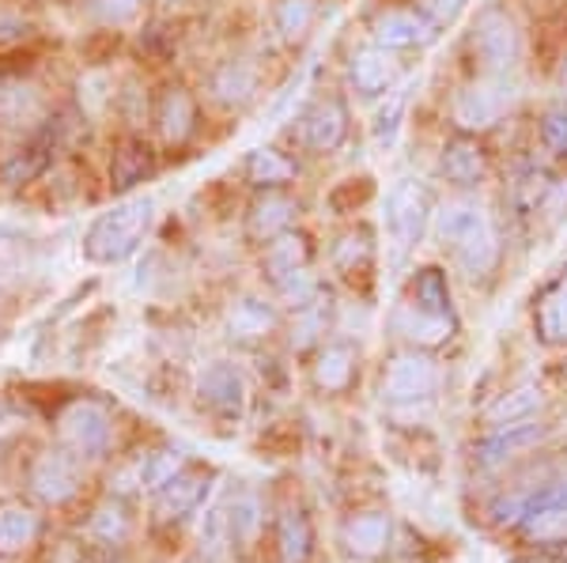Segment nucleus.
I'll use <instances>...</instances> for the list:
<instances>
[{"instance_id":"obj_43","label":"nucleus","mask_w":567,"mask_h":563,"mask_svg":"<svg viewBox=\"0 0 567 563\" xmlns=\"http://www.w3.org/2000/svg\"><path fill=\"white\" fill-rule=\"evenodd\" d=\"M231 544V522H227V511H208L205 525H200V549H205L208 560H219Z\"/></svg>"},{"instance_id":"obj_5","label":"nucleus","mask_w":567,"mask_h":563,"mask_svg":"<svg viewBox=\"0 0 567 563\" xmlns=\"http://www.w3.org/2000/svg\"><path fill=\"white\" fill-rule=\"evenodd\" d=\"M110 439H114V420H110L106 405L80 397V402H72L58 413V442L69 453H76L80 461L106 458Z\"/></svg>"},{"instance_id":"obj_38","label":"nucleus","mask_w":567,"mask_h":563,"mask_svg":"<svg viewBox=\"0 0 567 563\" xmlns=\"http://www.w3.org/2000/svg\"><path fill=\"white\" fill-rule=\"evenodd\" d=\"M182 469H186V458H182L178 450H155V453H144L141 461V484L148 488V492H159L163 484H171Z\"/></svg>"},{"instance_id":"obj_45","label":"nucleus","mask_w":567,"mask_h":563,"mask_svg":"<svg viewBox=\"0 0 567 563\" xmlns=\"http://www.w3.org/2000/svg\"><path fill=\"white\" fill-rule=\"evenodd\" d=\"M401 111H405V95H393L390 98V106H382L379 117H374V140L379 144H390L393 140V133H398V117Z\"/></svg>"},{"instance_id":"obj_44","label":"nucleus","mask_w":567,"mask_h":563,"mask_svg":"<svg viewBox=\"0 0 567 563\" xmlns=\"http://www.w3.org/2000/svg\"><path fill=\"white\" fill-rule=\"evenodd\" d=\"M148 4V0H95L99 8V20L110 23V27H122L141 15V8Z\"/></svg>"},{"instance_id":"obj_3","label":"nucleus","mask_w":567,"mask_h":563,"mask_svg":"<svg viewBox=\"0 0 567 563\" xmlns=\"http://www.w3.org/2000/svg\"><path fill=\"white\" fill-rule=\"evenodd\" d=\"M435 201L427 194L424 181L416 178H398L386 189V201H382V223H386V239L393 247V258H405L424 242L427 227H432Z\"/></svg>"},{"instance_id":"obj_41","label":"nucleus","mask_w":567,"mask_h":563,"mask_svg":"<svg viewBox=\"0 0 567 563\" xmlns=\"http://www.w3.org/2000/svg\"><path fill=\"white\" fill-rule=\"evenodd\" d=\"M272 292H277V295L284 299V303L291 306V311H299V306L315 303V299L322 295L326 288H322V280H318L315 272H310V269H303V272H296V277L280 280V284L272 288Z\"/></svg>"},{"instance_id":"obj_11","label":"nucleus","mask_w":567,"mask_h":563,"mask_svg":"<svg viewBox=\"0 0 567 563\" xmlns=\"http://www.w3.org/2000/svg\"><path fill=\"white\" fill-rule=\"evenodd\" d=\"M439 39V27L424 8H379L371 15V42L390 53H413Z\"/></svg>"},{"instance_id":"obj_7","label":"nucleus","mask_w":567,"mask_h":563,"mask_svg":"<svg viewBox=\"0 0 567 563\" xmlns=\"http://www.w3.org/2000/svg\"><path fill=\"white\" fill-rule=\"evenodd\" d=\"M299 144L310 156H337L352 136V114L341 95H318L307 103V111L296 122Z\"/></svg>"},{"instance_id":"obj_14","label":"nucleus","mask_w":567,"mask_h":563,"mask_svg":"<svg viewBox=\"0 0 567 563\" xmlns=\"http://www.w3.org/2000/svg\"><path fill=\"white\" fill-rule=\"evenodd\" d=\"M208 95L216 98L224 111L243 114L261 98V69L250 58H224L208 76Z\"/></svg>"},{"instance_id":"obj_51","label":"nucleus","mask_w":567,"mask_h":563,"mask_svg":"<svg viewBox=\"0 0 567 563\" xmlns=\"http://www.w3.org/2000/svg\"><path fill=\"white\" fill-rule=\"evenodd\" d=\"M560 87L567 91V58H564V65H560Z\"/></svg>"},{"instance_id":"obj_4","label":"nucleus","mask_w":567,"mask_h":563,"mask_svg":"<svg viewBox=\"0 0 567 563\" xmlns=\"http://www.w3.org/2000/svg\"><path fill=\"white\" fill-rule=\"evenodd\" d=\"M470 53L481 76H511L523 58V34L503 4H484L470 27Z\"/></svg>"},{"instance_id":"obj_15","label":"nucleus","mask_w":567,"mask_h":563,"mask_svg":"<svg viewBox=\"0 0 567 563\" xmlns=\"http://www.w3.org/2000/svg\"><path fill=\"white\" fill-rule=\"evenodd\" d=\"M439 386V371L424 352H401L390 359L386 378H382V397L393 405H416L432 397Z\"/></svg>"},{"instance_id":"obj_19","label":"nucleus","mask_w":567,"mask_h":563,"mask_svg":"<svg viewBox=\"0 0 567 563\" xmlns=\"http://www.w3.org/2000/svg\"><path fill=\"white\" fill-rule=\"evenodd\" d=\"M42 91L23 76H0V129H23L34 133L50 122Z\"/></svg>"},{"instance_id":"obj_25","label":"nucleus","mask_w":567,"mask_h":563,"mask_svg":"<svg viewBox=\"0 0 567 563\" xmlns=\"http://www.w3.org/2000/svg\"><path fill=\"white\" fill-rule=\"evenodd\" d=\"M355 367H360V356H355L352 344L337 341L326 344L322 352L315 356V367H310V378L322 394H344L355 378Z\"/></svg>"},{"instance_id":"obj_26","label":"nucleus","mask_w":567,"mask_h":563,"mask_svg":"<svg viewBox=\"0 0 567 563\" xmlns=\"http://www.w3.org/2000/svg\"><path fill=\"white\" fill-rule=\"evenodd\" d=\"M545 439V428L542 424H515V428H496L488 435V439H481L477 447H473V458L481 461V466H499V461L515 458L518 450L534 447V442Z\"/></svg>"},{"instance_id":"obj_46","label":"nucleus","mask_w":567,"mask_h":563,"mask_svg":"<svg viewBox=\"0 0 567 563\" xmlns=\"http://www.w3.org/2000/svg\"><path fill=\"white\" fill-rule=\"evenodd\" d=\"M465 4H470V0H424L420 8L432 15V23L439 27V31H446V27L465 12Z\"/></svg>"},{"instance_id":"obj_27","label":"nucleus","mask_w":567,"mask_h":563,"mask_svg":"<svg viewBox=\"0 0 567 563\" xmlns=\"http://www.w3.org/2000/svg\"><path fill=\"white\" fill-rule=\"evenodd\" d=\"M318 15H322L318 0H277V4H272V34H277L284 45H299L310 39Z\"/></svg>"},{"instance_id":"obj_12","label":"nucleus","mask_w":567,"mask_h":563,"mask_svg":"<svg viewBox=\"0 0 567 563\" xmlns=\"http://www.w3.org/2000/svg\"><path fill=\"white\" fill-rule=\"evenodd\" d=\"M299 212H303V201H299L291 189H261V194H254V201L246 205V216H243L246 242L265 247V242H272L277 234L291 231V227L299 223Z\"/></svg>"},{"instance_id":"obj_30","label":"nucleus","mask_w":567,"mask_h":563,"mask_svg":"<svg viewBox=\"0 0 567 563\" xmlns=\"http://www.w3.org/2000/svg\"><path fill=\"white\" fill-rule=\"evenodd\" d=\"M405 303L420 306V311H432V314H454L446 272L439 269V265L416 269V272H413V280H409V299H405Z\"/></svg>"},{"instance_id":"obj_35","label":"nucleus","mask_w":567,"mask_h":563,"mask_svg":"<svg viewBox=\"0 0 567 563\" xmlns=\"http://www.w3.org/2000/svg\"><path fill=\"white\" fill-rule=\"evenodd\" d=\"M310 544H315V533H310V522L303 511H288L277 525V549H280V563H307L310 560Z\"/></svg>"},{"instance_id":"obj_20","label":"nucleus","mask_w":567,"mask_h":563,"mask_svg":"<svg viewBox=\"0 0 567 563\" xmlns=\"http://www.w3.org/2000/svg\"><path fill=\"white\" fill-rule=\"evenodd\" d=\"M310 261H315V239H310L303 227H291V231L277 234V239L261 247V272L272 288H277L280 280L310 269Z\"/></svg>"},{"instance_id":"obj_40","label":"nucleus","mask_w":567,"mask_h":563,"mask_svg":"<svg viewBox=\"0 0 567 563\" xmlns=\"http://www.w3.org/2000/svg\"><path fill=\"white\" fill-rule=\"evenodd\" d=\"M227 522H231V544L250 549L261 530V503L254 496H239L231 503V511H227Z\"/></svg>"},{"instance_id":"obj_6","label":"nucleus","mask_w":567,"mask_h":563,"mask_svg":"<svg viewBox=\"0 0 567 563\" xmlns=\"http://www.w3.org/2000/svg\"><path fill=\"white\" fill-rule=\"evenodd\" d=\"M507 106H511L507 76H481L454 95L451 122H454V129L465 133V136H484L503 122Z\"/></svg>"},{"instance_id":"obj_16","label":"nucleus","mask_w":567,"mask_h":563,"mask_svg":"<svg viewBox=\"0 0 567 563\" xmlns=\"http://www.w3.org/2000/svg\"><path fill=\"white\" fill-rule=\"evenodd\" d=\"M401 80V65L398 53L382 50V45H363L349 58V91L363 103L371 98H386Z\"/></svg>"},{"instance_id":"obj_48","label":"nucleus","mask_w":567,"mask_h":563,"mask_svg":"<svg viewBox=\"0 0 567 563\" xmlns=\"http://www.w3.org/2000/svg\"><path fill=\"white\" fill-rule=\"evenodd\" d=\"M529 511V499L526 496H511V499H499L496 507H492V514H496V522H523Z\"/></svg>"},{"instance_id":"obj_18","label":"nucleus","mask_w":567,"mask_h":563,"mask_svg":"<svg viewBox=\"0 0 567 563\" xmlns=\"http://www.w3.org/2000/svg\"><path fill=\"white\" fill-rule=\"evenodd\" d=\"M197 402L219 420H239L246 408V378L235 363L216 359L200 371L197 378Z\"/></svg>"},{"instance_id":"obj_49","label":"nucleus","mask_w":567,"mask_h":563,"mask_svg":"<svg viewBox=\"0 0 567 563\" xmlns=\"http://www.w3.org/2000/svg\"><path fill=\"white\" fill-rule=\"evenodd\" d=\"M53 563H106L95 549H84V544H65V549L53 556Z\"/></svg>"},{"instance_id":"obj_2","label":"nucleus","mask_w":567,"mask_h":563,"mask_svg":"<svg viewBox=\"0 0 567 563\" xmlns=\"http://www.w3.org/2000/svg\"><path fill=\"white\" fill-rule=\"evenodd\" d=\"M435 239L465 277L481 280L499 265V239L477 197H454L435 212Z\"/></svg>"},{"instance_id":"obj_28","label":"nucleus","mask_w":567,"mask_h":563,"mask_svg":"<svg viewBox=\"0 0 567 563\" xmlns=\"http://www.w3.org/2000/svg\"><path fill=\"white\" fill-rule=\"evenodd\" d=\"M42 533V514H34L23 503H4L0 507V556H16L27 552Z\"/></svg>"},{"instance_id":"obj_36","label":"nucleus","mask_w":567,"mask_h":563,"mask_svg":"<svg viewBox=\"0 0 567 563\" xmlns=\"http://www.w3.org/2000/svg\"><path fill=\"white\" fill-rule=\"evenodd\" d=\"M329 330V295L322 292L315 303L299 306L296 317H291V348H310V344L322 341V333Z\"/></svg>"},{"instance_id":"obj_29","label":"nucleus","mask_w":567,"mask_h":563,"mask_svg":"<svg viewBox=\"0 0 567 563\" xmlns=\"http://www.w3.org/2000/svg\"><path fill=\"white\" fill-rule=\"evenodd\" d=\"M341 541L352 556H379L390 541V519L379 511H368V514H355V519L344 522L341 530Z\"/></svg>"},{"instance_id":"obj_37","label":"nucleus","mask_w":567,"mask_h":563,"mask_svg":"<svg viewBox=\"0 0 567 563\" xmlns=\"http://www.w3.org/2000/svg\"><path fill=\"white\" fill-rule=\"evenodd\" d=\"M130 533H133V519L122 499H110V503H103L91 514V538L99 544H122Z\"/></svg>"},{"instance_id":"obj_23","label":"nucleus","mask_w":567,"mask_h":563,"mask_svg":"<svg viewBox=\"0 0 567 563\" xmlns=\"http://www.w3.org/2000/svg\"><path fill=\"white\" fill-rule=\"evenodd\" d=\"M280 325V314L269 299L261 295H239L227 306V337L239 344H258L269 341Z\"/></svg>"},{"instance_id":"obj_10","label":"nucleus","mask_w":567,"mask_h":563,"mask_svg":"<svg viewBox=\"0 0 567 563\" xmlns=\"http://www.w3.org/2000/svg\"><path fill=\"white\" fill-rule=\"evenodd\" d=\"M159 175V148L152 136L144 133H122L110 144V163H106V181L110 194L130 197L136 189H144V181Z\"/></svg>"},{"instance_id":"obj_33","label":"nucleus","mask_w":567,"mask_h":563,"mask_svg":"<svg viewBox=\"0 0 567 563\" xmlns=\"http://www.w3.org/2000/svg\"><path fill=\"white\" fill-rule=\"evenodd\" d=\"M537 333L548 344H567V272L537 303Z\"/></svg>"},{"instance_id":"obj_8","label":"nucleus","mask_w":567,"mask_h":563,"mask_svg":"<svg viewBox=\"0 0 567 563\" xmlns=\"http://www.w3.org/2000/svg\"><path fill=\"white\" fill-rule=\"evenodd\" d=\"M148 117H152L155 140H159L163 148H186V144L197 136V125H200L194 91L186 84H178V80H167V84L155 91Z\"/></svg>"},{"instance_id":"obj_32","label":"nucleus","mask_w":567,"mask_h":563,"mask_svg":"<svg viewBox=\"0 0 567 563\" xmlns=\"http://www.w3.org/2000/svg\"><path fill=\"white\" fill-rule=\"evenodd\" d=\"M523 533L537 544H560L567 541V507L545 503V499H529V511L523 519Z\"/></svg>"},{"instance_id":"obj_17","label":"nucleus","mask_w":567,"mask_h":563,"mask_svg":"<svg viewBox=\"0 0 567 563\" xmlns=\"http://www.w3.org/2000/svg\"><path fill=\"white\" fill-rule=\"evenodd\" d=\"M488 152H484L481 136H465V133H454L451 140L443 144L439 152V178L446 186H454L458 194H470L477 189L484 178H488Z\"/></svg>"},{"instance_id":"obj_21","label":"nucleus","mask_w":567,"mask_h":563,"mask_svg":"<svg viewBox=\"0 0 567 563\" xmlns=\"http://www.w3.org/2000/svg\"><path fill=\"white\" fill-rule=\"evenodd\" d=\"M239 175L254 194H261V189H291L299 178V163L288 152L272 148V144H258V148H250L243 156Z\"/></svg>"},{"instance_id":"obj_13","label":"nucleus","mask_w":567,"mask_h":563,"mask_svg":"<svg viewBox=\"0 0 567 563\" xmlns=\"http://www.w3.org/2000/svg\"><path fill=\"white\" fill-rule=\"evenodd\" d=\"M31 492L39 503L45 507H65L69 499H76L80 484H84V461L76 453H69L65 447L45 450L39 461L31 466V477H27Z\"/></svg>"},{"instance_id":"obj_31","label":"nucleus","mask_w":567,"mask_h":563,"mask_svg":"<svg viewBox=\"0 0 567 563\" xmlns=\"http://www.w3.org/2000/svg\"><path fill=\"white\" fill-rule=\"evenodd\" d=\"M537 408H542V389H537V386H518V389H511V394H503L499 402L488 405L484 424H492V428H515V424L534 420Z\"/></svg>"},{"instance_id":"obj_9","label":"nucleus","mask_w":567,"mask_h":563,"mask_svg":"<svg viewBox=\"0 0 567 563\" xmlns=\"http://www.w3.org/2000/svg\"><path fill=\"white\" fill-rule=\"evenodd\" d=\"M58 152H61V133L50 114V122H45L42 129L27 133L23 140L16 144L12 156L0 163V186L27 189V186H34V181H42L53 170V163H58Z\"/></svg>"},{"instance_id":"obj_22","label":"nucleus","mask_w":567,"mask_h":563,"mask_svg":"<svg viewBox=\"0 0 567 563\" xmlns=\"http://www.w3.org/2000/svg\"><path fill=\"white\" fill-rule=\"evenodd\" d=\"M208 488H213V473L208 469H182V473L163 484L155 492V514L163 522H178L186 514H194L200 503H205Z\"/></svg>"},{"instance_id":"obj_50","label":"nucleus","mask_w":567,"mask_h":563,"mask_svg":"<svg viewBox=\"0 0 567 563\" xmlns=\"http://www.w3.org/2000/svg\"><path fill=\"white\" fill-rule=\"evenodd\" d=\"M542 499H545V503H564L567 507V480H564V484H556V488H548Z\"/></svg>"},{"instance_id":"obj_52","label":"nucleus","mask_w":567,"mask_h":563,"mask_svg":"<svg viewBox=\"0 0 567 563\" xmlns=\"http://www.w3.org/2000/svg\"><path fill=\"white\" fill-rule=\"evenodd\" d=\"M155 4H163V8H171V4H182V0H155Z\"/></svg>"},{"instance_id":"obj_34","label":"nucleus","mask_w":567,"mask_h":563,"mask_svg":"<svg viewBox=\"0 0 567 563\" xmlns=\"http://www.w3.org/2000/svg\"><path fill=\"white\" fill-rule=\"evenodd\" d=\"M374 261V234L368 227H355V231L341 234V242L333 247V269L341 277H355V272H368Z\"/></svg>"},{"instance_id":"obj_1","label":"nucleus","mask_w":567,"mask_h":563,"mask_svg":"<svg viewBox=\"0 0 567 563\" xmlns=\"http://www.w3.org/2000/svg\"><path fill=\"white\" fill-rule=\"evenodd\" d=\"M155 197L148 194H130L122 201H114L106 212H99L87 223L84 239H80V253H84L87 265H122L130 261L136 250L148 242L155 227Z\"/></svg>"},{"instance_id":"obj_24","label":"nucleus","mask_w":567,"mask_h":563,"mask_svg":"<svg viewBox=\"0 0 567 563\" xmlns=\"http://www.w3.org/2000/svg\"><path fill=\"white\" fill-rule=\"evenodd\" d=\"M393 330L413 344V348H439V344H446L454 337L458 317L432 314V311H420V306H413V303H401L398 314H393Z\"/></svg>"},{"instance_id":"obj_42","label":"nucleus","mask_w":567,"mask_h":563,"mask_svg":"<svg viewBox=\"0 0 567 563\" xmlns=\"http://www.w3.org/2000/svg\"><path fill=\"white\" fill-rule=\"evenodd\" d=\"M542 144L556 159H567V103H553L542 114Z\"/></svg>"},{"instance_id":"obj_39","label":"nucleus","mask_w":567,"mask_h":563,"mask_svg":"<svg viewBox=\"0 0 567 563\" xmlns=\"http://www.w3.org/2000/svg\"><path fill=\"white\" fill-rule=\"evenodd\" d=\"M374 201V178L371 175H360V178H344L337 181L333 189H329V208H333L337 216H352L360 212L363 205Z\"/></svg>"},{"instance_id":"obj_47","label":"nucleus","mask_w":567,"mask_h":563,"mask_svg":"<svg viewBox=\"0 0 567 563\" xmlns=\"http://www.w3.org/2000/svg\"><path fill=\"white\" fill-rule=\"evenodd\" d=\"M27 34H31V23H27L20 12L0 8V45H20Z\"/></svg>"}]
</instances>
